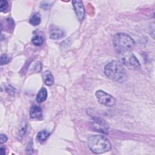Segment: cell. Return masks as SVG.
<instances>
[{"mask_svg": "<svg viewBox=\"0 0 155 155\" xmlns=\"http://www.w3.org/2000/svg\"><path fill=\"white\" fill-rule=\"evenodd\" d=\"M47 97V91L45 88H42L38 91L36 95V101L39 103L42 102L46 100Z\"/></svg>", "mask_w": 155, "mask_h": 155, "instance_id": "8fae6325", "label": "cell"}, {"mask_svg": "<svg viewBox=\"0 0 155 155\" xmlns=\"http://www.w3.org/2000/svg\"><path fill=\"white\" fill-rule=\"evenodd\" d=\"M104 73L109 79L120 82L124 81L127 76L126 71L122 64L117 61H113L107 64Z\"/></svg>", "mask_w": 155, "mask_h": 155, "instance_id": "7a4b0ae2", "label": "cell"}, {"mask_svg": "<svg viewBox=\"0 0 155 155\" xmlns=\"http://www.w3.org/2000/svg\"><path fill=\"white\" fill-rule=\"evenodd\" d=\"M6 91H7V92L9 94H10V95H12V96H13L14 94H15V93H16V89H15L13 87H12V85H8V86H7V87H6Z\"/></svg>", "mask_w": 155, "mask_h": 155, "instance_id": "e0dca14e", "label": "cell"}, {"mask_svg": "<svg viewBox=\"0 0 155 155\" xmlns=\"http://www.w3.org/2000/svg\"><path fill=\"white\" fill-rule=\"evenodd\" d=\"M72 4L76 16L80 21H82L85 18V8L82 1L79 0H73Z\"/></svg>", "mask_w": 155, "mask_h": 155, "instance_id": "8992f818", "label": "cell"}, {"mask_svg": "<svg viewBox=\"0 0 155 155\" xmlns=\"http://www.w3.org/2000/svg\"><path fill=\"white\" fill-rule=\"evenodd\" d=\"M44 79L45 84L48 86H51L54 83V78L51 73L49 70H45L44 73Z\"/></svg>", "mask_w": 155, "mask_h": 155, "instance_id": "30bf717a", "label": "cell"}, {"mask_svg": "<svg viewBox=\"0 0 155 155\" xmlns=\"http://www.w3.org/2000/svg\"><path fill=\"white\" fill-rule=\"evenodd\" d=\"M7 140V137L5 134H1L0 136V143L1 144H2L5 143Z\"/></svg>", "mask_w": 155, "mask_h": 155, "instance_id": "ac0fdd59", "label": "cell"}, {"mask_svg": "<svg viewBox=\"0 0 155 155\" xmlns=\"http://www.w3.org/2000/svg\"><path fill=\"white\" fill-rule=\"evenodd\" d=\"M32 43L36 46H40L44 42V38L42 36L39 35H35L32 38Z\"/></svg>", "mask_w": 155, "mask_h": 155, "instance_id": "5bb4252c", "label": "cell"}, {"mask_svg": "<svg viewBox=\"0 0 155 155\" xmlns=\"http://www.w3.org/2000/svg\"><path fill=\"white\" fill-rule=\"evenodd\" d=\"M64 31L58 28H54L50 31V38L52 39H59L64 36Z\"/></svg>", "mask_w": 155, "mask_h": 155, "instance_id": "9c48e42d", "label": "cell"}, {"mask_svg": "<svg viewBox=\"0 0 155 155\" xmlns=\"http://www.w3.org/2000/svg\"><path fill=\"white\" fill-rule=\"evenodd\" d=\"M30 116L33 119H39L42 116V109L39 106L33 105L30 111Z\"/></svg>", "mask_w": 155, "mask_h": 155, "instance_id": "ba28073f", "label": "cell"}, {"mask_svg": "<svg viewBox=\"0 0 155 155\" xmlns=\"http://www.w3.org/2000/svg\"><path fill=\"white\" fill-rule=\"evenodd\" d=\"M122 63L129 69L134 70L139 69L140 67L139 61L131 53H127L122 58Z\"/></svg>", "mask_w": 155, "mask_h": 155, "instance_id": "5b68a950", "label": "cell"}, {"mask_svg": "<svg viewBox=\"0 0 155 155\" xmlns=\"http://www.w3.org/2000/svg\"><path fill=\"white\" fill-rule=\"evenodd\" d=\"M114 50L118 54H124L131 51L135 45L132 38L124 33H116L113 39Z\"/></svg>", "mask_w": 155, "mask_h": 155, "instance_id": "6da1fadb", "label": "cell"}, {"mask_svg": "<svg viewBox=\"0 0 155 155\" xmlns=\"http://www.w3.org/2000/svg\"><path fill=\"white\" fill-rule=\"evenodd\" d=\"M93 127L96 131H99L105 134L108 133V127L107 124L101 119L95 118L93 120Z\"/></svg>", "mask_w": 155, "mask_h": 155, "instance_id": "52a82bcc", "label": "cell"}, {"mask_svg": "<svg viewBox=\"0 0 155 155\" xmlns=\"http://www.w3.org/2000/svg\"><path fill=\"white\" fill-rule=\"evenodd\" d=\"M41 15L39 13H35L29 19V22L31 25L36 26L41 22Z\"/></svg>", "mask_w": 155, "mask_h": 155, "instance_id": "7c38bea8", "label": "cell"}, {"mask_svg": "<svg viewBox=\"0 0 155 155\" xmlns=\"http://www.w3.org/2000/svg\"><path fill=\"white\" fill-rule=\"evenodd\" d=\"M88 146L90 150L95 154H102L108 151L111 148L109 140L101 135H93L89 137Z\"/></svg>", "mask_w": 155, "mask_h": 155, "instance_id": "3957f363", "label": "cell"}, {"mask_svg": "<svg viewBox=\"0 0 155 155\" xmlns=\"http://www.w3.org/2000/svg\"><path fill=\"white\" fill-rule=\"evenodd\" d=\"M95 95L98 102L102 105L111 107L116 104V101L115 98L102 90H99L96 91Z\"/></svg>", "mask_w": 155, "mask_h": 155, "instance_id": "277c9868", "label": "cell"}, {"mask_svg": "<svg viewBox=\"0 0 155 155\" xmlns=\"http://www.w3.org/2000/svg\"><path fill=\"white\" fill-rule=\"evenodd\" d=\"M8 6V3L7 1L1 0L0 2V11L1 12H4L7 9Z\"/></svg>", "mask_w": 155, "mask_h": 155, "instance_id": "9a60e30c", "label": "cell"}, {"mask_svg": "<svg viewBox=\"0 0 155 155\" xmlns=\"http://www.w3.org/2000/svg\"><path fill=\"white\" fill-rule=\"evenodd\" d=\"M0 60H1V65H3L6 64L8 62H9V61H10V58L8 55L4 54H2L1 56V59Z\"/></svg>", "mask_w": 155, "mask_h": 155, "instance_id": "2e32d148", "label": "cell"}, {"mask_svg": "<svg viewBox=\"0 0 155 155\" xmlns=\"http://www.w3.org/2000/svg\"><path fill=\"white\" fill-rule=\"evenodd\" d=\"M0 154L1 155H5V148L2 146L0 148Z\"/></svg>", "mask_w": 155, "mask_h": 155, "instance_id": "d6986e66", "label": "cell"}, {"mask_svg": "<svg viewBox=\"0 0 155 155\" xmlns=\"http://www.w3.org/2000/svg\"><path fill=\"white\" fill-rule=\"evenodd\" d=\"M50 133L47 130H42L39 131L36 136L37 139L40 142H44L45 141L49 136Z\"/></svg>", "mask_w": 155, "mask_h": 155, "instance_id": "4fadbf2b", "label": "cell"}]
</instances>
